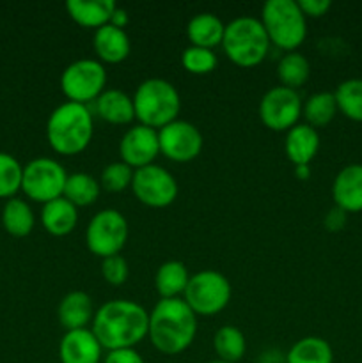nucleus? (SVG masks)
Returning <instances> with one entry per match:
<instances>
[{"instance_id":"nucleus-1","label":"nucleus","mask_w":362,"mask_h":363,"mask_svg":"<svg viewBox=\"0 0 362 363\" xmlns=\"http://www.w3.org/2000/svg\"><path fill=\"white\" fill-rule=\"evenodd\" d=\"M92 333L103 350H133L148 337L149 312L131 300H110L94 312Z\"/></svg>"},{"instance_id":"nucleus-2","label":"nucleus","mask_w":362,"mask_h":363,"mask_svg":"<svg viewBox=\"0 0 362 363\" xmlns=\"http://www.w3.org/2000/svg\"><path fill=\"white\" fill-rule=\"evenodd\" d=\"M197 335V315L181 298H169L149 312L148 337L162 354H181L192 346Z\"/></svg>"},{"instance_id":"nucleus-3","label":"nucleus","mask_w":362,"mask_h":363,"mask_svg":"<svg viewBox=\"0 0 362 363\" xmlns=\"http://www.w3.org/2000/svg\"><path fill=\"white\" fill-rule=\"evenodd\" d=\"M94 135V119L87 105L64 101L46 121V140L50 147L64 156H75L89 147Z\"/></svg>"},{"instance_id":"nucleus-4","label":"nucleus","mask_w":362,"mask_h":363,"mask_svg":"<svg viewBox=\"0 0 362 363\" xmlns=\"http://www.w3.org/2000/svg\"><path fill=\"white\" fill-rule=\"evenodd\" d=\"M133 98L135 119L142 126L162 130L177 119L181 110V96L165 78H148L137 87Z\"/></svg>"},{"instance_id":"nucleus-5","label":"nucleus","mask_w":362,"mask_h":363,"mask_svg":"<svg viewBox=\"0 0 362 363\" xmlns=\"http://www.w3.org/2000/svg\"><path fill=\"white\" fill-rule=\"evenodd\" d=\"M270 39L259 18L238 16L226 25L222 48L227 59L240 67H254L265 60Z\"/></svg>"},{"instance_id":"nucleus-6","label":"nucleus","mask_w":362,"mask_h":363,"mask_svg":"<svg viewBox=\"0 0 362 363\" xmlns=\"http://www.w3.org/2000/svg\"><path fill=\"white\" fill-rule=\"evenodd\" d=\"M259 20L270 43L286 53L297 52L307 38V18L297 0H266Z\"/></svg>"},{"instance_id":"nucleus-7","label":"nucleus","mask_w":362,"mask_h":363,"mask_svg":"<svg viewBox=\"0 0 362 363\" xmlns=\"http://www.w3.org/2000/svg\"><path fill=\"white\" fill-rule=\"evenodd\" d=\"M231 284L215 269H201L190 277L183 300L195 315H216L229 305Z\"/></svg>"},{"instance_id":"nucleus-8","label":"nucleus","mask_w":362,"mask_h":363,"mask_svg":"<svg viewBox=\"0 0 362 363\" xmlns=\"http://www.w3.org/2000/svg\"><path fill=\"white\" fill-rule=\"evenodd\" d=\"M106 85V69L98 59H78L64 67L60 74V91L67 101H96Z\"/></svg>"},{"instance_id":"nucleus-9","label":"nucleus","mask_w":362,"mask_h":363,"mask_svg":"<svg viewBox=\"0 0 362 363\" xmlns=\"http://www.w3.org/2000/svg\"><path fill=\"white\" fill-rule=\"evenodd\" d=\"M128 241V220L117 209L96 213L85 229V245L92 255L105 259L121 254Z\"/></svg>"},{"instance_id":"nucleus-10","label":"nucleus","mask_w":362,"mask_h":363,"mask_svg":"<svg viewBox=\"0 0 362 363\" xmlns=\"http://www.w3.org/2000/svg\"><path fill=\"white\" fill-rule=\"evenodd\" d=\"M67 172L57 160L35 158L23 167L21 191L31 201L46 204L50 201L62 197Z\"/></svg>"},{"instance_id":"nucleus-11","label":"nucleus","mask_w":362,"mask_h":363,"mask_svg":"<svg viewBox=\"0 0 362 363\" xmlns=\"http://www.w3.org/2000/svg\"><path fill=\"white\" fill-rule=\"evenodd\" d=\"M130 188L138 202L156 209L172 204L180 191L176 177L156 163L135 170Z\"/></svg>"},{"instance_id":"nucleus-12","label":"nucleus","mask_w":362,"mask_h":363,"mask_svg":"<svg viewBox=\"0 0 362 363\" xmlns=\"http://www.w3.org/2000/svg\"><path fill=\"white\" fill-rule=\"evenodd\" d=\"M300 94L284 85H275L263 94L259 101V119L268 130L287 131L297 126L302 117Z\"/></svg>"},{"instance_id":"nucleus-13","label":"nucleus","mask_w":362,"mask_h":363,"mask_svg":"<svg viewBox=\"0 0 362 363\" xmlns=\"http://www.w3.org/2000/svg\"><path fill=\"white\" fill-rule=\"evenodd\" d=\"M160 152L176 163L194 162L202 151L204 138L199 128L190 121L176 119L158 130Z\"/></svg>"},{"instance_id":"nucleus-14","label":"nucleus","mask_w":362,"mask_h":363,"mask_svg":"<svg viewBox=\"0 0 362 363\" xmlns=\"http://www.w3.org/2000/svg\"><path fill=\"white\" fill-rule=\"evenodd\" d=\"M158 155V130L142 126V124L130 128L119 142L121 162L130 165L133 170L153 165Z\"/></svg>"},{"instance_id":"nucleus-15","label":"nucleus","mask_w":362,"mask_h":363,"mask_svg":"<svg viewBox=\"0 0 362 363\" xmlns=\"http://www.w3.org/2000/svg\"><path fill=\"white\" fill-rule=\"evenodd\" d=\"M60 363H102L103 347L92 330H70L59 342Z\"/></svg>"},{"instance_id":"nucleus-16","label":"nucleus","mask_w":362,"mask_h":363,"mask_svg":"<svg viewBox=\"0 0 362 363\" xmlns=\"http://www.w3.org/2000/svg\"><path fill=\"white\" fill-rule=\"evenodd\" d=\"M332 199L334 206L348 215L362 211V163H350L336 174Z\"/></svg>"},{"instance_id":"nucleus-17","label":"nucleus","mask_w":362,"mask_h":363,"mask_svg":"<svg viewBox=\"0 0 362 363\" xmlns=\"http://www.w3.org/2000/svg\"><path fill=\"white\" fill-rule=\"evenodd\" d=\"M92 48H94L98 60L102 64H119L130 55L131 43L126 30L109 23L103 25L102 28L94 32Z\"/></svg>"},{"instance_id":"nucleus-18","label":"nucleus","mask_w":362,"mask_h":363,"mask_svg":"<svg viewBox=\"0 0 362 363\" xmlns=\"http://www.w3.org/2000/svg\"><path fill=\"white\" fill-rule=\"evenodd\" d=\"M319 151V133L309 124H297L286 131L284 152L287 160L297 165H311Z\"/></svg>"},{"instance_id":"nucleus-19","label":"nucleus","mask_w":362,"mask_h":363,"mask_svg":"<svg viewBox=\"0 0 362 363\" xmlns=\"http://www.w3.org/2000/svg\"><path fill=\"white\" fill-rule=\"evenodd\" d=\"M57 319L66 332L87 328L94 319V305L91 296L84 291H71L60 300L57 307Z\"/></svg>"},{"instance_id":"nucleus-20","label":"nucleus","mask_w":362,"mask_h":363,"mask_svg":"<svg viewBox=\"0 0 362 363\" xmlns=\"http://www.w3.org/2000/svg\"><path fill=\"white\" fill-rule=\"evenodd\" d=\"M117 4L114 0H67L66 11L75 23L85 28H102L110 23Z\"/></svg>"},{"instance_id":"nucleus-21","label":"nucleus","mask_w":362,"mask_h":363,"mask_svg":"<svg viewBox=\"0 0 362 363\" xmlns=\"http://www.w3.org/2000/svg\"><path fill=\"white\" fill-rule=\"evenodd\" d=\"M94 106L96 116L110 124H130L135 119L133 98L121 89H105Z\"/></svg>"},{"instance_id":"nucleus-22","label":"nucleus","mask_w":362,"mask_h":363,"mask_svg":"<svg viewBox=\"0 0 362 363\" xmlns=\"http://www.w3.org/2000/svg\"><path fill=\"white\" fill-rule=\"evenodd\" d=\"M41 223L52 236H67L78 223V208L64 197L46 202L41 209Z\"/></svg>"},{"instance_id":"nucleus-23","label":"nucleus","mask_w":362,"mask_h":363,"mask_svg":"<svg viewBox=\"0 0 362 363\" xmlns=\"http://www.w3.org/2000/svg\"><path fill=\"white\" fill-rule=\"evenodd\" d=\"M224 30H226V25L213 13L195 14L187 25V35L190 45L209 50L222 45Z\"/></svg>"},{"instance_id":"nucleus-24","label":"nucleus","mask_w":362,"mask_h":363,"mask_svg":"<svg viewBox=\"0 0 362 363\" xmlns=\"http://www.w3.org/2000/svg\"><path fill=\"white\" fill-rule=\"evenodd\" d=\"M188 280H190V275H188V269L183 262L167 261L160 264V268L155 273L156 293L160 294L162 300L180 298L187 289Z\"/></svg>"},{"instance_id":"nucleus-25","label":"nucleus","mask_w":362,"mask_h":363,"mask_svg":"<svg viewBox=\"0 0 362 363\" xmlns=\"http://www.w3.org/2000/svg\"><path fill=\"white\" fill-rule=\"evenodd\" d=\"M2 225L7 234L14 238H25L32 233L35 225L32 208L23 199H9L2 209Z\"/></svg>"},{"instance_id":"nucleus-26","label":"nucleus","mask_w":362,"mask_h":363,"mask_svg":"<svg viewBox=\"0 0 362 363\" xmlns=\"http://www.w3.org/2000/svg\"><path fill=\"white\" fill-rule=\"evenodd\" d=\"M286 363H334L332 346L322 337H304L290 347Z\"/></svg>"},{"instance_id":"nucleus-27","label":"nucleus","mask_w":362,"mask_h":363,"mask_svg":"<svg viewBox=\"0 0 362 363\" xmlns=\"http://www.w3.org/2000/svg\"><path fill=\"white\" fill-rule=\"evenodd\" d=\"M99 191H102V184L94 176L87 172H75L67 176L62 197L77 208H85V206L94 204L96 199L99 197Z\"/></svg>"},{"instance_id":"nucleus-28","label":"nucleus","mask_w":362,"mask_h":363,"mask_svg":"<svg viewBox=\"0 0 362 363\" xmlns=\"http://www.w3.org/2000/svg\"><path fill=\"white\" fill-rule=\"evenodd\" d=\"M337 101L334 92L322 91L309 96L307 101L302 106V116L307 121L309 126L323 128L334 121L337 116Z\"/></svg>"},{"instance_id":"nucleus-29","label":"nucleus","mask_w":362,"mask_h":363,"mask_svg":"<svg viewBox=\"0 0 362 363\" xmlns=\"http://www.w3.org/2000/svg\"><path fill=\"white\" fill-rule=\"evenodd\" d=\"M213 350L219 360L227 363H238L245 357L247 340L245 335L233 325H226L219 328L213 335Z\"/></svg>"},{"instance_id":"nucleus-30","label":"nucleus","mask_w":362,"mask_h":363,"mask_svg":"<svg viewBox=\"0 0 362 363\" xmlns=\"http://www.w3.org/2000/svg\"><path fill=\"white\" fill-rule=\"evenodd\" d=\"M309 74H311V64L300 52H287L277 64V78L280 85L293 91L309 80Z\"/></svg>"},{"instance_id":"nucleus-31","label":"nucleus","mask_w":362,"mask_h":363,"mask_svg":"<svg viewBox=\"0 0 362 363\" xmlns=\"http://www.w3.org/2000/svg\"><path fill=\"white\" fill-rule=\"evenodd\" d=\"M337 110L346 119L362 123V78H348L334 91Z\"/></svg>"},{"instance_id":"nucleus-32","label":"nucleus","mask_w":362,"mask_h":363,"mask_svg":"<svg viewBox=\"0 0 362 363\" xmlns=\"http://www.w3.org/2000/svg\"><path fill=\"white\" fill-rule=\"evenodd\" d=\"M23 167L9 152L0 151V199H13L21 190Z\"/></svg>"},{"instance_id":"nucleus-33","label":"nucleus","mask_w":362,"mask_h":363,"mask_svg":"<svg viewBox=\"0 0 362 363\" xmlns=\"http://www.w3.org/2000/svg\"><path fill=\"white\" fill-rule=\"evenodd\" d=\"M181 64L192 74H208L219 66V59L213 50L190 45L181 53Z\"/></svg>"},{"instance_id":"nucleus-34","label":"nucleus","mask_w":362,"mask_h":363,"mask_svg":"<svg viewBox=\"0 0 362 363\" xmlns=\"http://www.w3.org/2000/svg\"><path fill=\"white\" fill-rule=\"evenodd\" d=\"M133 172L135 170L123 162L109 163V165L102 170L99 184H102L103 190L112 191V194H119V191H124L126 188L131 186Z\"/></svg>"},{"instance_id":"nucleus-35","label":"nucleus","mask_w":362,"mask_h":363,"mask_svg":"<svg viewBox=\"0 0 362 363\" xmlns=\"http://www.w3.org/2000/svg\"><path fill=\"white\" fill-rule=\"evenodd\" d=\"M102 275L103 279H105V282L110 284V286H123L128 280V275H130L126 259L121 254L102 259Z\"/></svg>"},{"instance_id":"nucleus-36","label":"nucleus","mask_w":362,"mask_h":363,"mask_svg":"<svg viewBox=\"0 0 362 363\" xmlns=\"http://www.w3.org/2000/svg\"><path fill=\"white\" fill-rule=\"evenodd\" d=\"M298 6L305 18H322L329 13L332 2L330 0H298Z\"/></svg>"},{"instance_id":"nucleus-37","label":"nucleus","mask_w":362,"mask_h":363,"mask_svg":"<svg viewBox=\"0 0 362 363\" xmlns=\"http://www.w3.org/2000/svg\"><path fill=\"white\" fill-rule=\"evenodd\" d=\"M103 363H146L137 350H116L109 351L103 357Z\"/></svg>"},{"instance_id":"nucleus-38","label":"nucleus","mask_w":362,"mask_h":363,"mask_svg":"<svg viewBox=\"0 0 362 363\" xmlns=\"http://www.w3.org/2000/svg\"><path fill=\"white\" fill-rule=\"evenodd\" d=\"M348 222V213H344L343 209L334 206L332 209H329V213L323 218V225H325L327 230L330 233H339V230L344 229Z\"/></svg>"},{"instance_id":"nucleus-39","label":"nucleus","mask_w":362,"mask_h":363,"mask_svg":"<svg viewBox=\"0 0 362 363\" xmlns=\"http://www.w3.org/2000/svg\"><path fill=\"white\" fill-rule=\"evenodd\" d=\"M128 21H130V16H128L126 9H123V7L117 6L116 11H114L112 18H110V25H114V27H117V28H123L124 30V27L128 25Z\"/></svg>"},{"instance_id":"nucleus-40","label":"nucleus","mask_w":362,"mask_h":363,"mask_svg":"<svg viewBox=\"0 0 362 363\" xmlns=\"http://www.w3.org/2000/svg\"><path fill=\"white\" fill-rule=\"evenodd\" d=\"M295 177L300 181H305L311 177V167L309 165H297L295 167Z\"/></svg>"},{"instance_id":"nucleus-41","label":"nucleus","mask_w":362,"mask_h":363,"mask_svg":"<svg viewBox=\"0 0 362 363\" xmlns=\"http://www.w3.org/2000/svg\"><path fill=\"white\" fill-rule=\"evenodd\" d=\"M209 363H227V362H222V360H219V358H216V360H213V362H209Z\"/></svg>"}]
</instances>
